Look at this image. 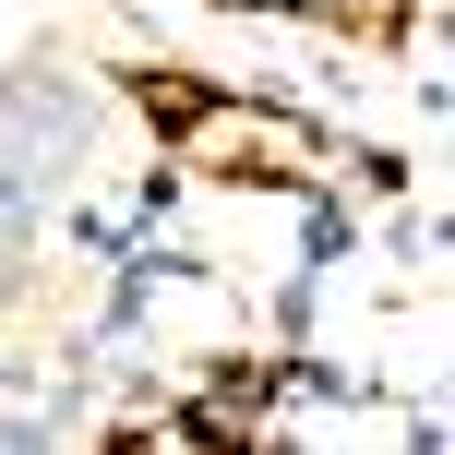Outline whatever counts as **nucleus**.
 <instances>
[{
    "label": "nucleus",
    "instance_id": "obj_2",
    "mask_svg": "<svg viewBox=\"0 0 455 455\" xmlns=\"http://www.w3.org/2000/svg\"><path fill=\"white\" fill-rule=\"evenodd\" d=\"M24 216H36V192H24V180H0V264L24 251Z\"/></svg>",
    "mask_w": 455,
    "mask_h": 455
},
{
    "label": "nucleus",
    "instance_id": "obj_1",
    "mask_svg": "<svg viewBox=\"0 0 455 455\" xmlns=\"http://www.w3.org/2000/svg\"><path fill=\"white\" fill-rule=\"evenodd\" d=\"M0 120H12L0 144H12L24 168H72L84 156V96L72 84H0Z\"/></svg>",
    "mask_w": 455,
    "mask_h": 455
}]
</instances>
